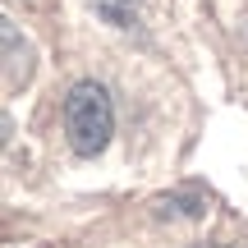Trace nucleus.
<instances>
[{"label": "nucleus", "mask_w": 248, "mask_h": 248, "mask_svg": "<svg viewBox=\"0 0 248 248\" xmlns=\"http://www.w3.org/2000/svg\"><path fill=\"white\" fill-rule=\"evenodd\" d=\"M115 133V106H110V92L101 83L83 78L69 88L64 97V138L78 156H101Z\"/></svg>", "instance_id": "nucleus-1"}, {"label": "nucleus", "mask_w": 248, "mask_h": 248, "mask_svg": "<svg viewBox=\"0 0 248 248\" xmlns=\"http://www.w3.org/2000/svg\"><path fill=\"white\" fill-rule=\"evenodd\" d=\"M32 78V46L28 37H18V28L5 18V92H18Z\"/></svg>", "instance_id": "nucleus-2"}, {"label": "nucleus", "mask_w": 248, "mask_h": 248, "mask_svg": "<svg viewBox=\"0 0 248 248\" xmlns=\"http://www.w3.org/2000/svg\"><path fill=\"white\" fill-rule=\"evenodd\" d=\"M88 5L97 9L110 28H120V32H133V28L142 23V0H88Z\"/></svg>", "instance_id": "nucleus-3"}]
</instances>
